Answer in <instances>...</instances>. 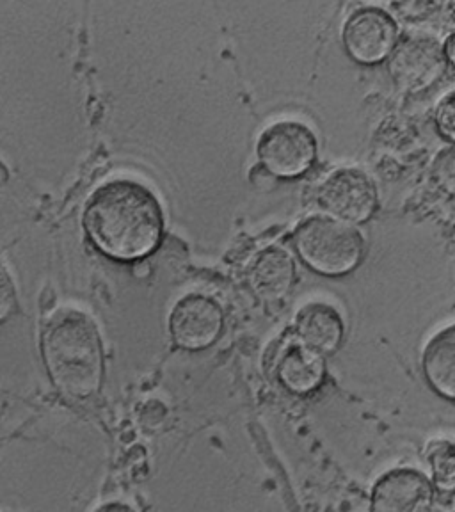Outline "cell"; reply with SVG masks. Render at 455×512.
Listing matches in <instances>:
<instances>
[{
    "label": "cell",
    "instance_id": "cell-1",
    "mask_svg": "<svg viewBox=\"0 0 455 512\" xmlns=\"http://www.w3.org/2000/svg\"><path fill=\"white\" fill-rule=\"evenodd\" d=\"M84 226L105 255L136 260L159 246L164 216L146 185L132 178H112L91 194Z\"/></svg>",
    "mask_w": 455,
    "mask_h": 512
},
{
    "label": "cell",
    "instance_id": "cell-2",
    "mask_svg": "<svg viewBox=\"0 0 455 512\" xmlns=\"http://www.w3.org/2000/svg\"><path fill=\"white\" fill-rule=\"evenodd\" d=\"M43 356L48 374L64 397H93L104 372L102 338L88 313L77 308L57 310L43 329Z\"/></svg>",
    "mask_w": 455,
    "mask_h": 512
},
{
    "label": "cell",
    "instance_id": "cell-3",
    "mask_svg": "<svg viewBox=\"0 0 455 512\" xmlns=\"http://www.w3.org/2000/svg\"><path fill=\"white\" fill-rule=\"evenodd\" d=\"M294 248L313 272L336 278L349 274L361 264L365 239L351 223L326 214L306 217L297 224Z\"/></svg>",
    "mask_w": 455,
    "mask_h": 512
},
{
    "label": "cell",
    "instance_id": "cell-4",
    "mask_svg": "<svg viewBox=\"0 0 455 512\" xmlns=\"http://www.w3.org/2000/svg\"><path fill=\"white\" fill-rule=\"evenodd\" d=\"M260 164L276 178H297L312 169L317 160V137L301 121L281 120L258 137Z\"/></svg>",
    "mask_w": 455,
    "mask_h": 512
},
{
    "label": "cell",
    "instance_id": "cell-5",
    "mask_svg": "<svg viewBox=\"0 0 455 512\" xmlns=\"http://www.w3.org/2000/svg\"><path fill=\"white\" fill-rule=\"evenodd\" d=\"M317 203L328 216L345 223H367L376 214L379 194L372 178L358 168L331 171L317 189Z\"/></svg>",
    "mask_w": 455,
    "mask_h": 512
},
{
    "label": "cell",
    "instance_id": "cell-6",
    "mask_svg": "<svg viewBox=\"0 0 455 512\" xmlns=\"http://www.w3.org/2000/svg\"><path fill=\"white\" fill-rule=\"evenodd\" d=\"M224 315L216 299L187 294L178 299L169 315V331L175 344L187 351H203L223 333Z\"/></svg>",
    "mask_w": 455,
    "mask_h": 512
},
{
    "label": "cell",
    "instance_id": "cell-7",
    "mask_svg": "<svg viewBox=\"0 0 455 512\" xmlns=\"http://www.w3.org/2000/svg\"><path fill=\"white\" fill-rule=\"evenodd\" d=\"M347 54L361 64H376L390 56L397 41V25L392 16L377 8L354 11L345 22Z\"/></svg>",
    "mask_w": 455,
    "mask_h": 512
},
{
    "label": "cell",
    "instance_id": "cell-8",
    "mask_svg": "<svg viewBox=\"0 0 455 512\" xmlns=\"http://www.w3.org/2000/svg\"><path fill=\"white\" fill-rule=\"evenodd\" d=\"M370 502L372 511H431L434 505V486L427 475L415 468H397L377 479Z\"/></svg>",
    "mask_w": 455,
    "mask_h": 512
},
{
    "label": "cell",
    "instance_id": "cell-9",
    "mask_svg": "<svg viewBox=\"0 0 455 512\" xmlns=\"http://www.w3.org/2000/svg\"><path fill=\"white\" fill-rule=\"evenodd\" d=\"M276 376L288 392L308 395L324 383L326 363L320 352L296 340L281 349L276 361Z\"/></svg>",
    "mask_w": 455,
    "mask_h": 512
},
{
    "label": "cell",
    "instance_id": "cell-10",
    "mask_svg": "<svg viewBox=\"0 0 455 512\" xmlns=\"http://www.w3.org/2000/svg\"><path fill=\"white\" fill-rule=\"evenodd\" d=\"M296 281V262L287 249L271 246L256 256L249 269V285L264 301H281Z\"/></svg>",
    "mask_w": 455,
    "mask_h": 512
},
{
    "label": "cell",
    "instance_id": "cell-11",
    "mask_svg": "<svg viewBox=\"0 0 455 512\" xmlns=\"http://www.w3.org/2000/svg\"><path fill=\"white\" fill-rule=\"evenodd\" d=\"M296 333L303 344L320 352L322 356L333 354L344 340V319L335 306L312 301L304 304L297 313Z\"/></svg>",
    "mask_w": 455,
    "mask_h": 512
},
{
    "label": "cell",
    "instance_id": "cell-12",
    "mask_svg": "<svg viewBox=\"0 0 455 512\" xmlns=\"http://www.w3.org/2000/svg\"><path fill=\"white\" fill-rule=\"evenodd\" d=\"M443 50L436 41L429 38H409L402 41L399 48L393 54L392 63H390V72L397 79L408 84H422L436 79L443 68Z\"/></svg>",
    "mask_w": 455,
    "mask_h": 512
},
{
    "label": "cell",
    "instance_id": "cell-13",
    "mask_svg": "<svg viewBox=\"0 0 455 512\" xmlns=\"http://www.w3.org/2000/svg\"><path fill=\"white\" fill-rule=\"evenodd\" d=\"M422 368L434 392L455 400V324L441 329L427 342Z\"/></svg>",
    "mask_w": 455,
    "mask_h": 512
},
{
    "label": "cell",
    "instance_id": "cell-14",
    "mask_svg": "<svg viewBox=\"0 0 455 512\" xmlns=\"http://www.w3.org/2000/svg\"><path fill=\"white\" fill-rule=\"evenodd\" d=\"M434 484L445 491H455V441H436L429 450Z\"/></svg>",
    "mask_w": 455,
    "mask_h": 512
},
{
    "label": "cell",
    "instance_id": "cell-15",
    "mask_svg": "<svg viewBox=\"0 0 455 512\" xmlns=\"http://www.w3.org/2000/svg\"><path fill=\"white\" fill-rule=\"evenodd\" d=\"M432 176L441 189L455 194V146L443 150L432 162Z\"/></svg>",
    "mask_w": 455,
    "mask_h": 512
},
{
    "label": "cell",
    "instance_id": "cell-16",
    "mask_svg": "<svg viewBox=\"0 0 455 512\" xmlns=\"http://www.w3.org/2000/svg\"><path fill=\"white\" fill-rule=\"evenodd\" d=\"M436 125L448 141L455 143V91L448 93L436 109Z\"/></svg>",
    "mask_w": 455,
    "mask_h": 512
},
{
    "label": "cell",
    "instance_id": "cell-17",
    "mask_svg": "<svg viewBox=\"0 0 455 512\" xmlns=\"http://www.w3.org/2000/svg\"><path fill=\"white\" fill-rule=\"evenodd\" d=\"M16 292L6 267L0 264V320L6 319L15 306Z\"/></svg>",
    "mask_w": 455,
    "mask_h": 512
},
{
    "label": "cell",
    "instance_id": "cell-18",
    "mask_svg": "<svg viewBox=\"0 0 455 512\" xmlns=\"http://www.w3.org/2000/svg\"><path fill=\"white\" fill-rule=\"evenodd\" d=\"M251 182H253V185H256L258 189H269L267 185H274L276 184V176L272 175L271 171H267V169L260 164V166H256V168H253V171H251Z\"/></svg>",
    "mask_w": 455,
    "mask_h": 512
},
{
    "label": "cell",
    "instance_id": "cell-19",
    "mask_svg": "<svg viewBox=\"0 0 455 512\" xmlns=\"http://www.w3.org/2000/svg\"><path fill=\"white\" fill-rule=\"evenodd\" d=\"M443 56L447 57V61H450L455 66V32L452 36H448V40L445 41Z\"/></svg>",
    "mask_w": 455,
    "mask_h": 512
},
{
    "label": "cell",
    "instance_id": "cell-20",
    "mask_svg": "<svg viewBox=\"0 0 455 512\" xmlns=\"http://www.w3.org/2000/svg\"><path fill=\"white\" fill-rule=\"evenodd\" d=\"M102 509H128L127 505H105Z\"/></svg>",
    "mask_w": 455,
    "mask_h": 512
}]
</instances>
